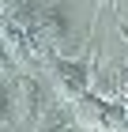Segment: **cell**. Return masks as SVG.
I'll return each instance as SVG.
<instances>
[{
    "instance_id": "7a4b0ae2",
    "label": "cell",
    "mask_w": 128,
    "mask_h": 132,
    "mask_svg": "<svg viewBox=\"0 0 128 132\" xmlns=\"http://www.w3.org/2000/svg\"><path fill=\"white\" fill-rule=\"evenodd\" d=\"M19 87H23V110H27V117H34V113L41 110V87L34 79H23Z\"/></svg>"
},
{
    "instance_id": "6da1fadb",
    "label": "cell",
    "mask_w": 128,
    "mask_h": 132,
    "mask_svg": "<svg viewBox=\"0 0 128 132\" xmlns=\"http://www.w3.org/2000/svg\"><path fill=\"white\" fill-rule=\"evenodd\" d=\"M57 76H60V83H64L68 91H83V83H87L83 64H64V61H60L57 64Z\"/></svg>"
}]
</instances>
